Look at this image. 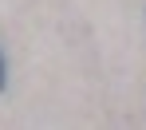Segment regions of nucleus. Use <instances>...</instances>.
<instances>
[{
	"instance_id": "f257e3e1",
	"label": "nucleus",
	"mask_w": 146,
	"mask_h": 130,
	"mask_svg": "<svg viewBox=\"0 0 146 130\" xmlns=\"http://www.w3.org/2000/svg\"><path fill=\"white\" fill-rule=\"evenodd\" d=\"M8 87V63H4V51H0V91Z\"/></svg>"
}]
</instances>
